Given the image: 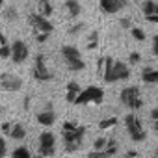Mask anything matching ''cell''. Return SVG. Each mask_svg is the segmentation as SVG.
I'll return each mask as SVG.
<instances>
[{
    "mask_svg": "<svg viewBox=\"0 0 158 158\" xmlns=\"http://www.w3.org/2000/svg\"><path fill=\"white\" fill-rule=\"evenodd\" d=\"M4 6V0H0V8H2Z\"/></svg>",
    "mask_w": 158,
    "mask_h": 158,
    "instance_id": "cell-42",
    "label": "cell"
},
{
    "mask_svg": "<svg viewBox=\"0 0 158 158\" xmlns=\"http://www.w3.org/2000/svg\"><path fill=\"white\" fill-rule=\"evenodd\" d=\"M117 151H119L117 139L108 138L106 147H104V149H93V151H89V152H88V158H112V156L117 154Z\"/></svg>",
    "mask_w": 158,
    "mask_h": 158,
    "instance_id": "cell-12",
    "label": "cell"
},
{
    "mask_svg": "<svg viewBox=\"0 0 158 158\" xmlns=\"http://www.w3.org/2000/svg\"><path fill=\"white\" fill-rule=\"evenodd\" d=\"M4 17H6V21H17V17H19V11H17V8H8L6 11H4Z\"/></svg>",
    "mask_w": 158,
    "mask_h": 158,
    "instance_id": "cell-25",
    "label": "cell"
},
{
    "mask_svg": "<svg viewBox=\"0 0 158 158\" xmlns=\"http://www.w3.org/2000/svg\"><path fill=\"white\" fill-rule=\"evenodd\" d=\"M123 158H138V151H127V154Z\"/></svg>",
    "mask_w": 158,
    "mask_h": 158,
    "instance_id": "cell-35",
    "label": "cell"
},
{
    "mask_svg": "<svg viewBox=\"0 0 158 158\" xmlns=\"http://www.w3.org/2000/svg\"><path fill=\"white\" fill-rule=\"evenodd\" d=\"M11 139H17V141H21V139H24L26 138V128H24V125L23 123H15L13 121V125H11V130H10V134H8Z\"/></svg>",
    "mask_w": 158,
    "mask_h": 158,
    "instance_id": "cell-17",
    "label": "cell"
},
{
    "mask_svg": "<svg viewBox=\"0 0 158 158\" xmlns=\"http://www.w3.org/2000/svg\"><path fill=\"white\" fill-rule=\"evenodd\" d=\"M104 101V91L99 86H88L86 89L80 91V95L76 97L74 104L76 106H84V104H101Z\"/></svg>",
    "mask_w": 158,
    "mask_h": 158,
    "instance_id": "cell-7",
    "label": "cell"
},
{
    "mask_svg": "<svg viewBox=\"0 0 158 158\" xmlns=\"http://www.w3.org/2000/svg\"><path fill=\"white\" fill-rule=\"evenodd\" d=\"M99 47V32L97 30H91L89 32V37H88V48L89 50H95Z\"/></svg>",
    "mask_w": 158,
    "mask_h": 158,
    "instance_id": "cell-22",
    "label": "cell"
},
{
    "mask_svg": "<svg viewBox=\"0 0 158 158\" xmlns=\"http://www.w3.org/2000/svg\"><path fill=\"white\" fill-rule=\"evenodd\" d=\"M128 4V0H99V8L106 15H115L123 11Z\"/></svg>",
    "mask_w": 158,
    "mask_h": 158,
    "instance_id": "cell-13",
    "label": "cell"
},
{
    "mask_svg": "<svg viewBox=\"0 0 158 158\" xmlns=\"http://www.w3.org/2000/svg\"><path fill=\"white\" fill-rule=\"evenodd\" d=\"M61 60H63L65 67L69 71H73V73H78V71L86 69V61L82 58V52L74 45H63L61 47Z\"/></svg>",
    "mask_w": 158,
    "mask_h": 158,
    "instance_id": "cell-3",
    "label": "cell"
},
{
    "mask_svg": "<svg viewBox=\"0 0 158 158\" xmlns=\"http://www.w3.org/2000/svg\"><path fill=\"white\" fill-rule=\"evenodd\" d=\"M37 147H39V154H43V156H54V152H56V136L52 132H48V130L41 132Z\"/></svg>",
    "mask_w": 158,
    "mask_h": 158,
    "instance_id": "cell-11",
    "label": "cell"
},
{
    "mask_svg": "<svg viewBox=\"0 0 158 158\" xmlns=\"http://www.w3.org/2000/svg\"><path fill=\"white\" fill-rule=\"evenodd\" d=\"M32 158H45L43 154H32Z\"/></svg>",
    "mask_w": 158,
    "mask_h": 158,
    "instance_id": "cell-38",
    "label": "cell"
},
{
    "mask_svg": "<svg viewBox=\"0 0 158 158\" xmlns=\"http://www.w3.org/2000/svg\"><path fill=\"white\" fill-rule=\"evenodd\" d=\"M80 91H82L80 84H78V82H74V80H71V82L67 84V91H65V101H67L69 104H74V101H76V97H78V95H80Z\"/></svg>",
    "mask_w": 158,
    "mask_h": 158,
    "instance_id": "cell-16",
    "label": "cell"
},
{
    "mask_svg": "<svg viewBox=\"0 0 158 158\" xmlns=\"http://www.w3.org/2000/svg\"><path fill=\"white\" fill-rule=\"evenodd\" d=\"M106 143H108V138L101 136V138H97V139L93 141V149H104V147H106Z\"/></svg>",
    "mask_w": 158,
    "mask_h": 158,
    "instance_id": "cell-28",
    "label": "cell"
},
{
    "mask_svg": "<svg viewBox=\"0 0 158 158\" xmlns=\"http://www.w3.org/2000/svg\"><path fill=\"white\" fill-rule=\"evenodd\" d=\"M6 151H8V145H6V139L0 136V158L6 156Z\"/></svg>",
    "mask_w": 158,
    "mask_h": 158,
    "instance_id": "cell-31",
    "label": "cell"
},
{
    "mask_svg": "<svg viewBox=\"0 0 158 158\" xmlns=\"http://www.w3.org/2000/svg\"><path fill=\"white\" fill-rule=\"evenodd\" d=\"M2 114H4V108H2V106H0V115H2Z\"/></svg>",
    "mask_w": 158,
    "mask_h": 158,
    "instance_id": "cell-41",
    "label": "cell"
},
{
    "mask_svg": "<svg viewBox=\"0 0 158 158\" xmlns=\"http://www.w3.org/2000/svg\"><path fill=\"white\" fill-rule=\"evenodd\" d=\"M84 28H86V24H84V23H76V24H73L67 32H69V35H78Z\"/></svg>",
    "mask_w": 158,
    "mask_h": 158,
    "instance_id": "cell-26",
    "label": "cell"
},
{
    "mask_svg": "<svg viewBox=\"0 0 158 158\" xmlns=\"http://www.w3.org/2000/svg\"><path fill=\"white\" fill-rule=\"evenodd\" d=\"M35 119H37V123L43 125V127H52L54 121H56V110H54L52 104L48 102L43 110H39V112L35 114Z\"/></svg>",
    "mask_w": 158,
    "mask_h": 158,
    "instance_id": "cell-14",
    "label": "cell"
},
{
    "mask_svg": "<svg viewBox=\"0 0 158 158\" xmlns=\"http://www.w3.org/2000/svg\"><path fill=\"white\" fill-rule=\"evenodd\" d=\"M97 74L104 82L114 84L119 80H127L130 76V67L123 61L114 60L112 56H101L97 60Z\"/></svg>",
    "mask_w": 158,
    "mask_h": 158,
    "instance_id": "cell-1",
    "label": "cell"
},
{
    "mask_svg": "<svg viewBox=\"0 0 158 158\" xmlns=\"http://www.w3.org/2000/svg\"><path fill=\"white\" fill-rule=\"evenodd\" d=\"M28 108H30V97L24 99V110H28Z\"/></svg>",
    "mask_w": 158,
    "mask_h": 158,
    "instance_id": "cell-37",
    "label": "cell"
},
{
    "mask_svg": "<svg viewBox=\"0 0 158 158\" xmlns=\"http://www.w3.org/2000/svg\"><path fill=\"white\" fill-rule=\"evenodd\" d=\"M28 56H30V48H28V45L23 39H17V41L11 43V54H10V58H11V61L15 65L24 63L28 60Z\"/></svg>",
    "mask_w": 158,
    "mask_h": 158,
    "instance_id": "cell-10",
    "label": "cell"
},
{
    "mask_svg": "<svg viewBox=\"0 0 158 158\" xmlns=\"http://www.w3.org/2000/svg\"><path fill=\"white\" fill-rule=\"evenodd\" d=\"M154 130H158V119L154 121Z\"/></svg>",
    "mask_w": 158,
    "mask_h": 158,
    "instance_id": "cell-39",
    "label": "cell"
},
{
    "mask_svg": "<svg viewBox=\"0 0 158 158\" xmlns=\"http://www.w3.org/2000/svg\"><path fill=\"white\" fill-rule=\"evenodd\" d=\"M152 52H154V56L158 58V34L152 37Z\"/></svg>",
    "mask_w": 158,
    "mask_h": 158,
    "instance_id": "cell-32",
    "label": "cell"
},
{
    "mask_svg": "<svg viewBox=\"0 0 158 158\" xmlns=\"http://www.w3.org/2000/svg\"><path fill=\"white\" fill-rule=\"evenodd\" d=\"M37 10H39V13L45 15V17H50L52 11H54L50 0H37Z\"/></svg>",
    "mask_w": 158,
    "mask_h": 158,
    "instance_id": "cell-20",
    "label": "cell"
},
{
    "mask_svg": "<svg viewBox=\"0 0 158 158\" xmlns=\"http://www.w3.org/2000/svg\"><path fill=\"white\" fill-rule=\"evenodd\" d=\"M65 10H67L69 17H73V19H76L82 13V6H80L78 0H65Z\"/></svg>",
    "mask_w": 158,
    "mask_h": 158,
    "instance_id": "cell-19",
    "label": "cell"
},
{
    "mask_svg": "<svg viewBox=\"0 0 158 158\" xmlns=\"http://www.w3.org/2000/svg\"><path fill=\"white\" fill-rule=\"evenodd\" d=\"M130 34H132V37H134V39H138V41H145V34H143V30H141V28L132 26V28H130Z\"/></svg>",
    "mask_w": 158,
    "mask_h": 158,
    "instance_id": "cell-27",
    "label": "cell"
},
{
    "mask_svg": "<svg viewBox=\"0 0 158 158\" xmlns=\"http://www.w3.org/2000/svg\"><path fill=\"white\" fill-rule=\"evenodd\" d=\"M34 35H35V41H37V43H45V41L48 39L47 34H34Z\"/></svg>",
    "mask_w": 158,
    "mask_h": 158,
    "instance_id": "cell-33",
    "label": "cell"
},
{
    "mask_svg": "<svg viewBox=\"0 0 158 158\" xmlns=\"http://www.w3.org/2000/svg\"><path fill=\"white\" fill-rule=\"evenodd\" d=\"M11 158H32V152L28 147H17L11 152Z\"/></svg>",
    "mask_w": 158,
    "mask_h": 158,
    "instance_id": "cell-23",
    "label": "cell"
},
{
    "mask_svg": "<svg viewBox=\"0 0 158 158\" xmlns=\"http://www.w3.org/2000/svg\"><path fill=\"white\" fill-rule=\"evenodd\" d=\"M139 60H141V54H139V52H132V54L128 56V61H130L132 65H136V63H139Z\"/></svg>",
    "mask_w": 158,
    "mask_h": 158,
    "instance_id": "cell-30",
    "label": "cell"
},
{
    "mask_svg": "<svg viewBox=\"0 0 158 158\" xmlns=\"http://www.w3.org/2000/svg\"><path fill=\"white\" fill-rule=\"evenodd\" d=\"M117 125V117H108V119H102L99 123V128L101 130H108V128H114Z\"/></svg>",
    "mask_w": 158,
    "mask_h": 158,
    "instance_id": "cell-24",
    "label": "cell"
},
{
    "mask_svg": "<svg viewBox=\"0 0 158 158\" xmlns=\"http://www.w3.org/2000/svg\"><path fill=\"white\" fill-rule=\"evenodd\" d=\"M84 136H86V127L78 125L74 121H65L61 127V141L65 152L73 154L84 145Z\"/></svg>",
    "mask_w": 158,
    "mask_h": 158,
    "instance_id": "cell-2",
    "label": "cell"
},
{
    "mask_svg": "<svg viewBox=\"0 0 158 158\" xmlns=\"http://www.w3.org/2000/svg\"><path fill=\"white\" fill-rule=\"evenodd\" d=\"M141 80L145 84H158V69L152 67H145L141 71Z\"/></svg>",
    "mask_w": 158,
    "mask_h": 158,
    "instance_id": "cell-18",
    "label": "cell"
},
{
    "mask_svg": "<svg viewBox=\"0 0 158 158\" xmlns=\"http://www.w3.org/2000/svg\"><path fill=\"white\" fill-rule=\"evenodd\" d=\"M154 158H158V147L154 149Z\"/></svg>",
    "mask_w": 158,
    "mask_h": 158,
    "instance_id": "cell-40",
    "label": "cell"
},
{
    "mask_svg": "<svg viewBox=\"0 0 158 158\" xmlns=\"http://www.w3.org/2000/svg\"><path fill=\"white\" fill-rule=\"evenodd\" d=\"M141 13L149 23H156L158 24V2L156 0H145L141 4Z\"/></svg>",
    "mask_w": 158,
    "mask_h": 158,
    "instance_id": "cell-15",
    "label": "cell"
},
{
    "mask_svg": "<svg viewBox=\"0 0 158 158\" xmlns=\"http://www.w3.org/2000/svg\"><path fill=\"white\" fill-rule=\"evenodd\" d=\"M11 125H13V121H6V123H2L0 130H2V134H4V136H8V134H10V130H11Z\"/></svg>",
    "mask_w": 158,
    "mask_h": 158,
    "instance_id": "cell-29",
    "label": "cell"
},
{
    "mask_svg": "<svg viewBox=\"0 0 158 158\" xmlns=\"http://www.w3.org/2000/svg\"><path fill=\"white\" fill-rule=\"evenodd\" d=\"M0 88L4 91H10V93L21 91L23 89V78L13 74V73H2L0 74Z\"/></svg>",
    "mask_w": 158,
    "mask_h": 158,
    "instance_id": "cell-9",
    "label": "cell"
},
{
    "mask_svg": "<svg viewBox=\"0 0 158 158\" xmlns=\"http://www.w3.org/2000/svg\"><path fill=\"white\" fill-rule=\"evenodd\" d=\"M119 102H121L125 108L132 110V112L141 110V108H143V97H141L139 88H136V86L123 88L121 93H119Z\"/></svg>",
    "mask_w": 158,
    "mask_h": 158,
    "instance_id": "cell-4",
    "label": "cell"
},
{
    "mask_svg": "<svg viewBox=\"0 0 158 158\" xmlns=\"http://www.w3.org/2000/svg\"><path fill=\"white\" fill-rule=\"evenodd\" d=\"M10 54H11V45L8 43V39H6L4 34H0V58L8 60Z\"/></svg>",
    "mask_w": 158,
    "mask_h": 158,
    "instance_id": "cell-21",
    "label": "cell"
},
{
    "mask_svg": "<svg viewBox=\"0 0 158 158\" xmlns=\"http://www.w3.org/2000/svg\"><path fill=\"white\" fill-rule=\"evenodd\" d=\"M119 24H121V26H123V28H130V19H128V17H123V19H121V23H119Z\"/></svg>",
    "mask_w": 158,
    "mask_h": 158,
    "instance_id": "cell-34",
    "label": "cell"
},
{
    "mask_svg": "<svg viewBox=\"0 0 158 158\" xmlns=\"http://www.w3.org/2000/svg\"><path fill=\"white\" fill-rule=\"evenodd\" d=\"M125 128L128 132V138L132 141H136V143H139V141H143L147 138V132H145V128L141 125V119L138 115H134V114L125 115Z\"/></svg>",
    "mask_w": 158,
    "mask_h": 158,
    "instance_id": "cell-6",
    "label": "cell"
},
{
    "mask_svg": "<svg viewBox=\"0 0 158 158\" xmlns=\"http://www.w3.org/2000/svg\"><path fill=\"white\" fill-rule=\"evenodd\" d=\"M28 24L34 28V34H47V35H50V32L54 30V24L48 21V17H45L41 13H30L28 15Z\"/></svg>",
    "mask_w": 158,
    "mask_h": 158,
    "instance_id": "cell-8",
    "label": "cell"
},
{
    "mask_svg": "<svg viewBox=\"0 0 158 158\" xmlns=\"http://www.w3.org/2000/svg\"><path fill=\"white\" fill-rule=\"evenodd\" d=\"M32 76L35 78L37 82H48V80H52V78H54V73H52V69L48 67V60H47V56H45L43 52L35 54V58H34Z\"/></svg>",
    "mask_w": 158,
    "mask_h": 158,
    "instance_id": "cell-5",
    "label": "cell"
},
{
    "mask_svg": "<svg viewBox=\"0 0 158 158\" xmlns=\"http://www.w3.org/2000/svg\"><path fill=\"white\" fill-rule=\"evenodd\" d=\"M151 119H152V121L158 119V106H154V108L151 110Z\"/></svg>",
    "mask_w": 158,
    "mask_h": 158,
    "instance_id": "cell-36",
    "label": "cell"
}]
</instances>
